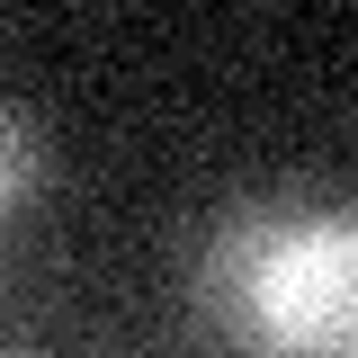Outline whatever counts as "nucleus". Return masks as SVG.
<instances>
[{
    "label": "nucleus",
    "instance_id": "nucleus-2",
    "mask_svg": "<svg viewBox=\"0 0 358 358\" xmlns=\"http://www.w3.org/2000/svg\"><path fill=\"white\" fill-rule=\"evenodd\" d=\"M36 188H45V126L18 117V108H0V215L27 206Z\"/></svg>",
    "mask_w": 358,
    "mask_h": 358
},
{
    "label": "nucleus",
    "instance_id": "nucleus-1",
    "mask_svg": "<svg viewBox=\"0 0 358 358\" xmlns=\"http://www.w3.org/2000/svg\"><path fill=\"white\" fill-rule=\"evenodd\" d=\"M358 233L350 215L287 224L268 206L224 215L197 260V296L215 331L251 358H350L358 350Z\"/></svg>",
    "mask_w": 358,
    "mask_h": 358
}]
</instances>
